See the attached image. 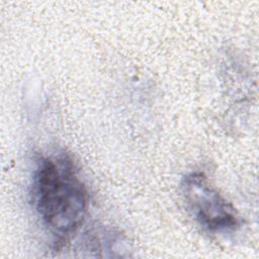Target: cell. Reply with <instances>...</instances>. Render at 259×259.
<instances>
[{
    "label": "cell",
    "mask_w": 259,
    "mask_h": 259,
    "mask_svg": "<svg viewBox=\"0 0 259 259\" xmlns=\"http://www.w3.org/2000/svg\"><path fill=\"white\" fill-rule=\"evenodd\" d=\"M31 196L42 226L57 246L77 233L87 214V188L73 160L64 153L37 159Z\"/></svg>",
    "instance_id": "obj_1"
},
{
    "label": "cell",
    "mask_w": 259,
    "mask_h": 259,
    "mask_svg": "<svg viewBox=\"0 0 259 259\" xmlns=\"http://www.w3.org/2000/svg\"><path fill=\"white\" fill-rule=\"evenodd\" d=\"M181 192L193 219L207 232L227 234L241 224L236 208L201 172H190L181 181Z\"/></svg>",
    "instance_id": "obj_2"
}]
</instances>
